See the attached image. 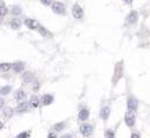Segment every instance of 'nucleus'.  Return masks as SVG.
I'll list each match as a JSON object with an SVG mask.
<instances>
[{
  "instance_id": "obj_1",
  "label": "nucleus",
  "mask_w": 150,
  "mask_h": 138,
  "mask_svg": "<svg viewBox=\"0 0 150 138\" xmlns=\"http://www.w3.org/2000/svg\"><path fill=\"white\" fill-rule=\"evenodd\" d=\"M122 61H119L117 65H116V68H114V76H113V82L114 84L119 81L120 78L122 77V71H123V66H122Z\"/></svg>"
},
{
  "instance_id": "obj_2",
  "label": "nucleus",
  "mask_w": 150,
  "mask_h": 138,
  "mask_svg": "<svg viewBox=\"0 0 150 138\" xmlns=\"http://www.w3.org/2000/svg\"><path fill=\"white\" fill-rule=\"evenodd\" d=\"M72 14H73V16L76 20H81L83 17V9H82V7L80 5H77V3H75L73 6V8H72Z\"/></svg>"
},
{
  "instance_id": "obj_3",
  "label": "nucleus",
  "mask_w": 150,
  "mask_h": 138,
  "mask_svg": "<svg viewBox=\"0 0 150 138\" xmlns=\"http://www.w3.org/2000/svg\"><path fill=\"white\" fill-rule=\"evenodd\" d=\"M52 10H53V13H56V14L63 15L65 12H66V8H65L63 3H61L59 1H56V2L52 3Z\"/></svg>"
},
{
  "instance_id": "obj_4",
  "label": "nucleus",
  "mask_w": 150,
  "mask_h": 138,
  "mask_svg": "<svg viewBox=\"0 0 150 138\" xmlns=\"http://www.w3.org/2000/svg\"><path fill=\"white\" fill-rule=\"evenodd\" d=\"M92 126L89 123H83L81 127H80V132L84 136V137H89L90 135L92 134Z\"/></svg>"
},
{
  "instance_id": "obj_5",
  "label": "nucleus",
  "mask_w": 150,
  "mask_h": 138,
  "mask_svg": "<svg viewBox=\"0 0 150 138\" xmlns=\"http://www.w3.org/2000/svg\"><path fill=\"white\" fill-rule=\"evenodd\" d=\"M125 122H126V124L129 127V128H132L134 124H135V114H134V112H127L126 113V115H125Z\"/></svg>"
},
{
  "instance_id": "obj_6",
  "label": "nucleus",
  "mask_w": 150,
  "mask_h": 138,
  "mask_svg": "<svg viewBox=\"0 0 150 138\" xmlns=\"http://www.w3.org/2000/svg\"><path fill=\"white\" fill-rule=\"evenodd\" d=\"M127 107H128V110H130V112L137 110V107H139V101H137V99L134 98V97H129L128 100H127Z\"/></svg>"
},
{
  "instance_id": "obj_7",
  "label": "nucleus",
  "mask_w": 150,
  "mask_h": 138,
  "mask_svg": "<svg viewBox=\"0 0 150 138\" xmlns=\"http://www.w3.org/2000/svg\"><path fill=\"white\" fill-rule=\"evenodd\" d=\"M137 19H139L137 12H136V10H130V12L128 13L127 17H126V21H127L129 24H134V23L137 21Z\"/></svg>"
},
{
  "instance_id": "obj_8",
  "label": "nucleus",
  "mask_w": 150,
  "mask_h": 138,
  "mask_svg": "<svg viewBox=\"0 0 150 138\" xmlns=\"http://www.w3.org/2000/svg\"><path fill=\"white\" fill-rule=\"evenodd\" d=\"M24 24H26L27 28H29L31 30H35V29H38L39 28V23L36 20H33V19H27L24 21Z\"/></svg>"
},
{
  "instance_id": "obj_9",
  "label": "nucleus",
  "mask_w": 150,
  "mask_h": 138,
  "mask_svg": "<svg viewBox=\"0 0 150 138\" xmlns=\"http://www.w3.org/2000/svg\"><path fill=\"white\" fill-rule=\"evenodd\" d=\"M29 104L30 103H28V101H21V103L17 105L16 110L19 113H26V112H28L29 110Z\"/></svg>"
},
{
  "instance_id": "obj_10",
  "label": "nucleus",
  "mask_w": 150,
  "mask_h": 138,
  "mask_svg": "<svg viewBox=\"0 0 150 138\" xmlns=\"http://www.w3.org/2000/svg\"><path fill=\"white\" fill-rule=\"evenodd\" d=\"M110 114H111V109H110V107H103L102 108V110H100V117L104 120V121H106L107 119H109V116H110Z\"/></svg>"
},
{
  "instance_id": "obj_11",
  "label": "nucleus",
  "mask_w": 150,
  "mask_h": 138,
  "mask_svg": "<svg viewBox=\"0 0 150 138\" xmlns=\"http://www.w3.org/2000/svg\"><path fill=\"white\" fill-rule=\"evenodd\" d=\"M89 117V110L87 108H81L80 113H79V120L80 121H86Z\"/></svg>"
},
{
  "instance_id": "obj_12",
  "label": "nucleus",
  "mask_w": 150,
  "mask_h": 138,
  "mask_svg": "<svg viewBox=\"0 0 150 138\" xmlns=\"http://www.w3.org/2000/svg\"><path fill=\"white\" fill-rule=\"evenodd\" d=\"M22 79H23L24 83H30V82H32V81L35 79V76H33L32 72L27 71V72H24V74L22 75Z\"/></svg>"
},
{
  "instance_id": "obj_13",
  "label": "nucleus",
  "mask_w": 150,
  "mask_h": 138,
  "mask_svg": "<svg viewBox=\"0 0 150 138\" xmlns=\"http://www.w3.org/2000/svg\"><path fill=\"white\" fill-rule=\"evenodd\" d=\"M14 98L16 101H23L26 99V93L22 91V90H17L15 93H14Z\"/></svg>"
},
{
  "instance_id": "obj_14",
  "label": "nucleus",
  "mask_w": 150,
  "mask_h": 138,
  "mask_svg": "<svg viewBox=\"0 0 150 138\" xmlns=\"http://www.w3.org/2000/svg\"><path fill=\"white\" fill-rule=\"evenodd\" d=\"M12 68H13V70H14L15 72L20 74V72L24 69V63H23V62H15V63L12 65Z\"/></svg>"
},
{
  "instance_id": "obj_15",
  "label": "nucleus",
  "mask_w": 150,
  "mask_h": 138,
  "mask_svg": "<svg viewBox=\"0 0 150 138\" xmlns=\"http://www.w3.org/2000/svg\"><path fill=\"white\" fill-rule=\"evenodd\" d=\"M52 101H53V97H52L51 95H44V96L42 97V104H43L44 106H47V105L52 104Z\"/></svg>"
},
{
  "instance_id": "obj_16",
  "label": "nucleus",
  "mask_w": 150,
  "mask_h": 138,
  "mask_svg": "<svg viewBox=\"0 0 150 138\" xmlns=\"http://www.w3.org/2000/svg\"><path fill=\"white\" fill-rule=\"evenodd\" d=\"M2 113H3V116H5L6 119H10V117L14 115V109L10 108V107H6V108L2 110Z\"/></svg>"
},
{
  "instance_id": "obj_17",
  "label": "nucleus",
  "mask_w": 150,
  "mask_h": 138,
  "mask_svg": "<svg viewBox=\"0 0 150 138\" xmlns=\"http://www.w3.org/2000/svg\"><path fill=\"white\" fill-rule=\"evenodd\" d=\"M39 101H42V100H39V98H38L37 96H32V97L30 98L29 103L33 108H37V107L39 106Z\"/></svg>"
},
{
  "instance_id": "obj_18",
  "label": "nucleus",
  "mask_w": 150,
  "mask_h": 138,
  "mask_svg": "<svg viewBox=\"0 0 150 138\" xmlns=\"http://www.w3.org/2000/svg\"><path fill=\"white\" fill-rule=\"evenodd\" d=\"M10 27H12L13 29H19V28L21 27V21H20L19 19H13V20L10 21Z\"/></svg>"
},
{
  "instance_id": "obj_19",
  "label": "nucleus",
  "mask_w": 150,
  "mask_h": 138,
  "mask_svg": "<svg viewBox=\"0 0 150 138\" xmlns=\"http://www.w3.org/2000/svg\"><path fill=\"white\" fill-rule=\"evenodd\" d=\"M6 14H7V7H6L5 2L1 1V3H0V16L1 17H5Z\"/></svg>"
},
{
  "instance_id": "obj_20",
  "label": "nucleus",
  "mask_w": 150,
  "mask_h": 138,
  "mask_svg": "<svg viewBox=\"0 0 150 138\" xmlns=\"http://www.w3.org/2000/svg\"><path fill=\"white\" fill-rule=\"evenodd\" d=\"M10 12H12V14H13V15H20L22 10H21V7H20V6L14 5V6L12 7V10H10Z\"/></svg>"
},
{
  "instance_id": "obj_21",
  "label": "nucleus",
  "mask_w": 150,
  "mask_h": 138,
  "mask_svg": "<svg viewBox=\"0 0 150 138\" xmlns=\"http://www.w3.org/2000/svg\"><path fill=\"white\" fill-rule=\"evenodd\" d=\"M38 31H39V34H42V36H44V37H51V34H50V32H49L44 27H42V26H39Z\"/></svg>"
},
{
  "instance_id": "obj_22",
  "label": "nucleus",
  "mask_w": 150,
  "mask_h": 138,
  "mask_svg": "<svg viewBox=\"0 0 150 138\" xmlns=\"http://www.w3.org/2000/svg\"><path fill=\"white\" fill-rule=\"evenodd\" d=\"M10 90H12V88H10L9 85L2 86V88H1V95H2V96H6V95H8V93L10 92Z\"/></svg>"
},
{
  "instance_id": "obj_23",
  "label": "nucleus",
  "mask_w": 150,
  "mask_h": 138,
  "mask_svg": "<svg viewBox=\"0 0 150 138\" xmlns=\"http://www.w3.org/2000/svg\"><path fill=\"white\" fill-rule=\"evenodd\" d=\"M10 63H7V62H3V63H1V66H0V69H1V71L2 72H5V71H7V70H9L10 69Z\"/></svg>"
},
{
  "instance_id": "obj_24",
  "label": "nucleus",
  "mask_w": 150,
  "mask_h": 138,
  "mask_svg": "<svg viewBox=\"0 0 150 138\" xmlns=\"http://www.w3.org/2000/svg\"><path fill=\"white\" fill-rule=\"evenodd\" d=\"M63 128H65V123H63V122L57 123V124H54V127H53V129H54L56 131H60V130H62Z\"/></svg>"
},
{
  "instance_id": "obj_25",
  "label": "nucleus",
  "mask_w": 150,
  "mask_h": 138,
  "mask_svg": "<svg viewBox=\"0 0 150 138\" xmlns=\"http://www.w3.org/2000/svg\"><path fill=\"white\" fill-rule=\"evenodd\" d=\"M29 136H30V132H28V131H23V132L19 134V135L16 136V138H29Z\"/></svg>"
},
{
  "instance_id": "obj_26",
  "label": "nucleus",
  "mask_w": 150,
  "mask_h": 138,
  "mask_svg": "<svg viewBox=\"0 0 150 138\" xmlns=\"http://www.w3.org/2000/svg\"><path fill=\"white\" fill-rule=\"evenodd\" d=\"M105 138H114V131H112V130H106V131H105Z\"/></svg>"
},
{
  "instance_id": "obj_27",
  "label": "nucleus",
  "mask_w": 150,
  "mask_h": 138,
  "mask_svg": "<svg viewBox=\"0 0 150 138\" xmlns=\"http://www.w3.org/2000/svg\"><path fill=\"white\" fill-rule=\"evenodd\" d=\"M40 2L45 6H49V5H52V0H40Z\"/></svg>"
},
{
  "instance_id": "obj_28",
  "label": "nucleus",
  "mask_w": 150,
  "mask_h": 138,
  "mask_svg": "<svg viewBox=\"0 0 150 138\" xmlns=\"http://www.w3.org/2000/svg\"><path fill=\"white\" fill-rule=\"evenodd\" d=\"M47 138H57V135H56L54 132H50L49 136H47Z\"/></svg>"
},
{
  "instance_id": "obj_29",
  "label": "nucleus",
  "mask_w": 150,
  "mask_h": 138,
  "mask_svg": "<svg viewBox=\"0 0 150 138\" xmlns=\"http://www.w3.org/2000/svg\"><path fill=\"white\" fill-rule=\"evenodd\" d=\"M60 138H72V135H69V134H66V135H63V136H61Z\"/></svg>"
},
{
  "instance_id": "obj_30",
  "label": "nucleus",
  "mask_w": 150,
  "mask_h": 138,
  "mask_svg": "<svg viewBox=\"0 0 150 138\" xmlns=\"http://www.w3.org/2000/svg\"><path fill=\"white\" fill-rule=\"evenodd\" d=\"M130 138H140V136H139L137 134H133V135L130 136Z\"/></svg>"
},
{
  "instance_id": "obj_31",
  "label": "nucleus",
  "mask_w": 150,
  "mask_h": 138,
  "mask_svg": "<svg viewBox=\"0 0 150 138\" xmlns=\"http://www.w3.org/2000/svg\"><path fill=\"white\" fill-rule=\"evenodd\" d=\"M125 1H126L127 3H132V1H133V0H125Z\"/></svg>"
}]
</instances>
